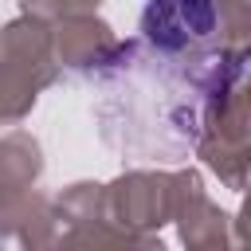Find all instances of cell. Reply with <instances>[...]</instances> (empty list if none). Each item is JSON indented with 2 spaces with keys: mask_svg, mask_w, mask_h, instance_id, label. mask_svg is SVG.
<instances>
[{
  "mask_svg": "<svg viewBox=\"0 0 251 251\" xmlns=\"http://www.w3.org/2000/svg\"><path fill=\"white\" fill-rule=\"evenodd\" d=\"M216 24V0H149L141 8V39L173 55L208 43Z\"/></svg>",
  "mask_w": 251,
  "mask_h": 251,
  "instance_id": "cell-1",
  "label": "cell"
}]
</instances>
